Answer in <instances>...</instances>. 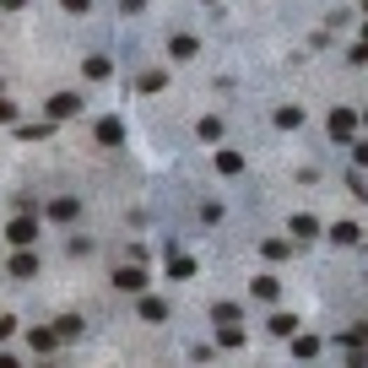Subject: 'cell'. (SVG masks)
I'll use <instances>...</instances> for the list:
<instances>
[{
	"label": "cell",
	"instance_id": "8992f818",
	"mask_svg": "<svg viewBox=\"0 0 368 368\" xmlns=\"http://www.w3.org/2000/svg\"><path fill=\"white\" fill-rule=\"evenodd\" d=\"M287 233H292V239H320V222H314V217H309V211H298V217H292V222H287Z\"/></svg>",
	"mask_w": 368,
	"mask_h": 368
},
{
	"label": "cell",
	"instance_id": "ac0fdd59",
	"mask_svg": "<svg viewBox=\"0 0 368 368\" xmlns=\"http://www.w3.org/2000/svg\"><path fill=\"white\" fill-rule=\"evenodd\" d=\"M217 174H244V157H239V152H217Z\"/></svg>",
	"mask_w": 368,
	"mask_h": 368
},
{
	"label": "cell",
	"instance_id": "2e32d148",
	"mask_svg": "<svg viewBox=\"0 0 368 368\" xmlns=\"http://www.w3.org/2000/svg\"><path fill=\"white\" fill-rule=\"evenodd\" d=\"M292 358H320V336H292Z\"/></svg>",
	"mask_w": 368,
	"mask_h": 368
},
{
	"label": "cell",
	"instance_id": "7a4b0ae2",
	"mask_svg": "<svg viewBox=\"0 0 368 368\" xmlns=\"http://www.w3.org/2000/svg\"><path fill=\"white\" fill-rule=\"evenodd\" d=\"M325 130H330V141H352V130H358V108H330Z\"/></svg>",
	"mask_w": 368,
	"mask_h": 368
},
{
	"label": "cell",
	"instance_id": "30bf717a",
	"mask_svg": "<svg viewBox=\"0 0 368 368\" xmlns=\"http://www.w3.org/2000/svg\"><path fill=\"white\" fill-rule=\"evenodd\" d=\"M141 320H146V325H163V320H168V304H163V298H146V292H141Z\"/></svg>",
	"mask_w": 368,
	"mask_h": 368
},
{
	"label": "cell",
	"instance_id": "603a6c76",
	"mask_svg": "<svg viewBox=\"0 0 368 368\" xmlns=\"http://www.w3.org/2000/svg\"><path fill=\"white\" fill-rule=\"evenodd\" d=\"M163 82H168L163 71H146V76H141V82H136V87H141V92H163Z\"/></svg>",
	"mask_w": 368,
	"mask_h": 368
},
{
	"label": "cell",
	"instance_id": "4fadbf2b",
	"mask_svg": "<svg viewBox=\"0 0 368 368\" xmlns=\"http://www.w3.org/2000/svg\"><path fill=\"white\" fill-rule=\"evenodd\" d=\"M168 276H174V282H190V276H195V260H190V255H174V260H168Z\"/></svg>",
	"mask_w": 368,
	"mask_h": 368
},
{
	"label": "cell",
	"instance_id": "5b68a950",
	"mask_svg": "<svg viewBox=\"0 0 368 368\" xmlns=\"http://www.w3.org/2000/svg\"><path fill=\"white\" fill-rule=\"evenodd\" d=\"M76 211H82V201L60 195V201H49V222H76Z\"/></svg>",
	"mask_w": 368,
	"mask_h": 368
},
{
	"label": "cell",
	"instance_id": "f546056e",
	"mask_svg": "<svg viewBox=\"0 0 368 368\" xmlns=\"http://www.w3.org/2000/svg\"><path fill=\"white\" fill-rule=\"evenodd\" d=\"M352 157H358V163L368 168V141H358V146H352Z\"/></svg>",
	"mask_w": 368,
	"mask_h": 368
},
{
	"label": "cell",
	"instance_id": "d6a6232c",
	"mask_svg": "<svg viewBox=\"0 0 368 368\" xmlns=\"http://www.w3.org/2000/svg\"><path fill=\"white\" fill-rule=\"evenodd\" d=\"M363 120H368V108H363Z\"/></svg>",
	"mask_w": 368,
	"mask_h": 368
},
{
	"label": "cell",
	"instance_id": "4dcf8cb0",
	"mask_svg": "<svg viewBox=\"0 0 368 368\" xmlns=\"http://www.w3.org/2000/svg\"><path fill=\"white\" fill-rule=\"evenodd\" d=\"M22 6H27V0H0V11H22Z\"/></svg>",
	"mask_w": 368,
	"mask_h": 368
},
{
	"label": "cell",
	"instance_id": "4316f807",
	"mask_svg": "<svg viewBox=\"0 0 368 368\" xmlns=\"http://www.w3.org/2000/svg\"><path fill=\"white\" fill-rule=\"evenodd\" d=\"M0 125H17V103L11 98H0Z\"/></svg>",
	"mask_w": 368,
	"mask_h": 368
},
{
	"label": "cell",
	"instance_id": "484cf974",
	"mask_svg": "<svg viewBox=\"0 0 368 368\" xmlns=\"http://www.w3.org/2000/svg\"><path fill=\"white\" fill-rule=\"evenodd\" d=\"M65 11H71V17H87V11H92V0H60Z\"/></svg>",
	"mask_w": 368,
	"mask_h": 368
},
{
	"label": "cell",
	"instance_id": "f1b7e54d",
	"mask_svg": "<svg viewBox=\"0 0 368 368\" xmlns=\"http://www.w3.org/2000/svg\"><path fill=\"white\" fill-rule=\"evenodd\" d=\"M11 330H17V320H11V314H0V341H6Z\"/></svg>",
	"mask_w": 368,
	"mask_h": 368
},
{
	"label": "cell",
	"instance_id": "83f0119b",
	"mask_svg": "<svg viewBox=\"0 0 368 368\" xmlns=\"http://www.w3.org/2000/svg\"><path fill=\"white\" fill-rule=\"evenodd\" d=\"M120 11H125V17H136V11H146V0H120Z\"/></svg>",
	"mask_w": 368,
	"mask_h": 368
},
{
	"label": "cell",
	"instance_id": "7402d4cb",
	"mask_svg": "<svg viewBox=\"0 0 368 368\" xmlns=\"http://www.w3.org/2000/svg\"><path fill=\"white\" fill-rule=\"evenodd\" d=\"M255 298H266V304H276V276H255Z\"/></svg>",
	"mask_w": 368,
	"mask_h": 368
},
{
	"label": "cell",
	"instance_id": "e0dca14e",
	"mask_svg": "<svg viewBox=\"0 0 368 368\" xmlns=\"http://www.w3.org/2000/svg\"><path fill=\"white\" fill-rule=\"evenodd\" d=\"M276 125H282V130H298V125H304V108L282 103V108H276Z\"/></svg>",
	"mask_w": 368,
	"mask_h": 368
},
{
	"label": "cell",
	"instance_id": "d6986e66",
	"mask_svg": "<svg viewBox=\"0 0 368 368\" xmlns=\"http://www.w3.org/2000/svg\"><path fill=\"white\" fill-rule=\"evenodd\" d=\"M266 325H271V336H292V330H298V314H271Z\"/></svg>",
	"mask_w": 368,
	"mask_h": 368
},
{
	"label": "cell",
	"instance_id": "9c48e42d",
	"mask_svg": "<svg viewBox=\"0 0 368 368\" xmlns=\"http://www.w3.org/2000/svg\"><path fill=\"white\" fill-rule=\"evenodd\" d=\"M27 341H33V352H55V347H60V330H55V325H38Z\"/></svg>",
	"mask_w": 368,
	"mask_h": 368
},
{
	"label": "cell",
	"instance_id": "8fae6325",
	"mask_svg": "<svg viewBox=\"0 0 368 368\" xmlns=\"http://www.w3.org/2000/svg\"><path fill=\"white\" fill-rule=\"evenodd\" d=\"M195 49H201V43L190 38V33H174V38H168V55H174V60H190Z\"/></svg>",
	"mask_w": 368,
	"mask_h": 368
},
{
	"label": "cell",
	"instance_id": "d4e9b609",
	"mask_svg": "<svg viewBox=\"0 0 368 368\" xmlns=\"http://www.w3.org/2000/svg\"><path fill=\"white\" fill-rule=\"evenodd\" d=\"M217 336H222V347H239V341H244V330H239V325H217Z\"/></svg>",
	"mask_w": 368,
	"mask_h": 368
},
{
	"label": "cell",
	"instance_id": "1f68e13d",
	"mask_svg": "<svg viewBox=\"0 0 368 368\" xmlns=\"http://www.w3.org/2000/svg\"><path fill=\"white\" fill-rule=\"evenodd\" d=\"M363 43H368V27H363Z\"/></svg>",
	"mask_w": 368,
	"mask_h": 368
},
{
	"label": "cell",
	"instance_id": "277c9868",
	"mask_svg": "<svg viewBox=\"0 0 368 368\" xmlns=\"http://www.w3.org/2000/svg\"><path fill=\"white\" fill-rule=\"evenodd\" d=\"M6 239H11L17 249H27L33 239H38V222H33L27 211H22V217H11V222H6Z\"/></svg>",
	"mask_w": 368,
	"mask_h": 368
},
{
	"label": "cell",
	"instance_id": "ffe728a7",
	"mask_svg": "<svg viewBox=\"0 0 368 368\" xmlns=\"http://www.w3.org/2000/svg\"><path fill=\"white\" fill-rule=\"evenodd\" d=\"M195 130H201V141H222V120H217V114H206Z\"/></svg>",
	"mask_w": 368,
	"mask_h": 368
},
{
	"label": "cell",
	"instance_id": "ba28073f",
	"mask_svg": "<svg viewBox=\"0 0 368 368\" xmlns=\"http://www.w3.org/2000/svg\"><path fill=\"white\" fill-rule=\"evenodd\" d=\"M92 136H98L103 146H120L125 141V125L120 120H98V125H92Z\"/></svg>",
	"mask_w": 368,
	"mask_h": 368
},
{
	"label": "cell",
	"instance_id": "3957f363",
	"mask_svg": "<svg viewBox=\"0 0 368 368\" xmlns=\"http://www.w3.org/2000/svg\"><path fill=\"white\" fill-rule=\"evenodd\" d=\"M43 114H49V125H55V120H71V114H82V98H76V92H55V98L43 103Z\"/></svg>",
	"mask_w": 368,
	"mask_h": 368
},
{
	"label": "cell",
	"instance_id": "5bb4252c",
	"mask_svg": "<svg viewBox=\"0 0 368 368\" xmlns=\"http://www.w3.org/2000/svg\"><path fill=\"white\" fill-rule=\"evenodd\" d=\"M330 239H336V244H358L363 227H358V222H336V227H330Z\"/></svg>",
	"mask_w": 368,
	"mask_h": 368
},
{
	"label": "cell",
	"instance_id": "9a60e30c",
	"mask_svg": "<svg viewBox=\"0 0 368 368\" xmlns=\"http://www.w3.org/2000/svg\"><path fill=\"white\" fill-rule=\"evenodd\" d=\"M211 320H217V325H239L244 309H239V304H217V309H211Z\"/></svg>",
	"mask_w": 368,
	"mask_h": 368
},
{
	"label": "cell",
	"instance_id": "52a82bcc",
	"mask_svg": "<svg viewBox=\"0 0 368 368\" xmlns=\"http://www.w3.org/2000/svg\"><path fill=\"white\" fill-rule=\"evenodd\" d=\"M11 276H17V282H27V276H38V260H33V255H27V249H17V255H11Z\"/></svg>",
	"mask_w": 368,
	"mask_h": 368
},
{
	"label": "cell",
	"instance_id": "cb8c5ba5",
	"mask_svg": "<svg viewBox=\"0 0 368 368\" xmlns=\"http://www.w3.org/2000/svg\"><path fill=\"white\" fill-rule=\"evenodd\" d=\"M55 330H60V341H71V336H82V320H76V314H65Z\"/></svg>",
	"mask_w": 368,
	"mask_h": 368
},
{
	"label": "cell",
	"instance_id": "6da1fadb",
	"mask_svg": "<svg viewBox=\"0 0 368 368\" xmlns=\"http://www.w3.org/2000/svg\"><path fill=\"white\" fill-rule=\"evenodd\" d=\"M146 282H152V276H146V260H125V266L114 271V287H120V292H136V298H141Z\"/></svg>",
	"mask_w": 368,
	"mask_h": 368
},
{
	"label": "cell",
	"instance_id": "7c38bea8",
	"mask_svg": "<svg viewBox=\"0 0 368 368\" xmlns=\"http://www.w3.org/2000/svg\"><path fill=\"white\" fill-rule=\"evenodd\" d=\"M82 71H87V82H108V76H114V65L103 60V55H87V65H82Z\"/></svg>",
	"mask_w": 368,
	"mask_h": 368
},
{
	"label": "cell",
	"instance_id": "44dd1931",
	"mask_svg": "<svg viewBox=\"0 0 368 368\" xmlns=\"http://www.w3.org/2000/svg\"><path fill=\"white\" fill-rule=\"evenodd\" d=\"M287 249H292L287 239H266V244H260V255H266V260H287Z\"/></svg>",
	"mask_w": 368,
	"mask_h": 368
}]
</instances>
